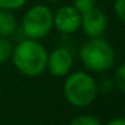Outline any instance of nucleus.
I'll use <instances>...</instances> for the list:
<instances>
[{
	"instance_id": "obj_13",
	"label": "nucleus",
	"mask_w": 125,
	"mask_h": 125,
	"mask_svg": "<svg viewBox=\"0 0 125 125\" xmlns=\"http://www.w3.org/2000/svg\"><path fill=\"white\" fill-rule=\"evenodd\" d=\"M114 82L121 92L125 90V65H120L114 74Z\"/></svg>"
},
{
	"instance_id": "obj_2",
	"label": "nucleus",
	"mask_w": 125,
	"mask_h": 125,
	"mask_svg": "<svg viewBox=\"0 0 125 125\" xmlns=\"http://www.w3.org/2000/svg\"><path fill=\"white\" fill-rule=\"evenodd\" d=\"M81 61L90 71L101 73L113 66L116 51L108 41L100 38H90L81 50Z\"/></svg>"
},
{
	"instance_id": "obj_15",
	"label": "nucleus",
	"mask_w": 125,
	"mask_h": 125,
	"mask_svg": "<svg viewBox=\"0 0 125 125\" xmlns=\"http://www.w3.org/2000/svg\"><path fill=\"white\" fill-rule=\"evenodd\" d=\"M106 125H125V120L122 117H118V118H113L109 122H106Z\"/></svg>"
},
{
	"instance_id": "obj_9",
	"label": "nucleus",
	"mask_w": 125,
	"mask_h": 125,
	"mask_svg": "<svg viewBox=\"0 0 125 125\" xmlns=\"http://www.w3.org/2000/svg\"><path fill=\"white\" fill-rule=\"evenodd\" d=\"M12 43L4 36H0V63H4L12 55Z\"/></svg>"
},
{
	"instance_id": "obj_3",
	"label": "nucleus",
	"mask_w": 125,
	"mask_h": 125,
	"mask_svg": "<svg viewBox=\"0 0 125 125\" xmlns=\"http://www.w3.org/2000/svg\"><path fill=\"white\" fill-rule=\"evenodd\" d=\"M63 94L69 104L74 106H87L97 95V85L94 79L83 71H75L66 78Z\"/></svg>"
},
{
	"instance_id": "obj_7",
	"label": "nucleus",
	"mask_w": 125,
	"mask_h": 125,
	"mask_svg": "<svg viewBox=\"0 0 125 125\" xmlns=\"http://www.w3.org/2000/svg\"><path fill=\"white\" fill-rule=\"evenodd\" d=\"M73 66V57L71 52L65 47H58L52 50L51 54L47 55L46 69L54 77H65L69 74Z\"/></svg>"
},
{
	"instance_id": "obj_4",
	"label": "nucleus",
	"mask_w": 125,
	"mask_h": 125,
	"mask_svg": "<svg viewBox=\"0 0 125 125\" xmlns=\"http://www.w3.org/2000/svg\"><path fill=\"white\" fill-rule=\"evenodd\" d=\"M54 27L52 22V12L47 6L36 4L31 7L23 16L22 28L23 32L30 39H42L49 35Z\"/></svg>"
},
{
	"instance_id": "obj_14",
	"label": "nucleus",
	"mask_w": 125,
	"mask_h": 125,
	"mask_svg": "<svg viewBox=\"0 0 125 125\" xmlns=\"http://www.w3.org/2000/svg\"><path fill=\"white\" fill-rule=\"evenodd\" d=\"M113 10L120 22H124L125 20V0H116Z\"/></svg>"
},
{
	"instance_id": "obj_11",
	"label": "nucleus",
	"mask_w": 125,
	"mask_h": 125,
	"mask_svg": "<svg viewBox=\"0 0 125 125\" xmlns=\"http://www.w3.org/2000/svg\"><path fill=\"white\" fill-rule=\"evenodd\" d=\"M74 8L79 12V14H83V12L89 11L92 10L93 7H95V3H97V0H74Z\"/></svg>"
},
{
	"instance_id": "obj_12",
	"label": "nucleus",
	"mask_w": 125,
	"mask_h": 125,
	"mask_svg": "<svg viewBox=\"0 0 125 125\" xmlns=\"http://www.w3.org/2000/svg\"><path fill=\"white\" fill-rule=\"evenodd\" d=\"M26 0H0V10H8L14 11L20 7H23Z\"/></svg>"
},
{
	"instance_id": "obj_5",
	"label": "nucleus",
	"mask_w": 125,
	"mask_h": 125,
	"mask_svg": "<svg viewBox=\"0 0 125 125\" xmlns=\"http://www.w3.org/2000/svg\"><path fill=\"white\" fill-rule=\"evenodd\" d=\"M108 24V16L98 7L83 12L81 15V27L89 38H97L104 34Z\"/></svg>"
},
{
	"instance_id": "obj_6",
	"label": "nucleus",
	"mask_w": 125,
	"mask_h": 125,
	"mask_svg": "<svg viewBox=\"0 0 125 125\" xmlns=\"http://www.w3.org/2000/svg\"><path fill=\"white\" fill-rule=\"evenodd\" d=\"M52 22L59 32L73 34L81 27V14L73 6H63L52 14Z\"/></svg>"
},
{
	"instance_id": "obj_1",
	"label": "nucleus",
	"mask_w": 125,
	"mask_h": 125,
	"mask_svg": "<svg viewBox=\"0 0 125 125\" xmlns=\"http://www.w3.org/2000/svg\"><path fill=\"white\" fill-rule=\"evenodd\" d=\"M47 50L35 39L22 41L12 50L14 65L22 74L27 77H39L46 70L47 65Z\"/></svg>"
},
{
	"instance_id": "obj_8",
	"label": "nucleus",
	"mask_w": 125,
	"mask_h": 125,
	"mask_svg": "<svg viewBox=\"0 0 125 125\" xmlns=\"http://www.w3.org/2000/svg\"><path fill=\"white\" fill-rule=\"evenodd\" d=\"M16 18L11 14L8 10H0V36H7L12 35L16 30Z\"/></svg>"
},
{
	"instance_id": "obj_10",
	"label": "nucleus",
	"mask_w": 125,
	"mask_h": 125,
	"mask_svg": "<svg viewBox=\"0 0 125 125\" xmlns=\"http://www.w3.org/2000/svg\"><path fill=\"white\" fill-rule=\"evenodd\" d=\"M69 125H102V122L94 116L81 114V116H77L75 118L71 120V122Z\"/></svg>"
}]
</instances>
